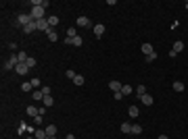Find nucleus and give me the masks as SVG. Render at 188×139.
I'll use <instances>...</instances> for the list:
<instances>
[{
	"label": "nucleus",
	"instance_id": "nucleus-1",
	"mask_svg": "<svg viewBox=\"0 0 188 139\" xmlns=\"http://www.w3.org/2000/svg\"><path fill=\"white\" fill-rule=\"evenodd\" d=\"M19 64V58H17V54L15 56H8V60L4 62V71H15V67Z\"/></svg>",
	"mask_w": 188,
	"mask_h": 139
},
{
	"label": "nucleus",
	"instance_id": "nucleus-2",
	"mask_svg": "<svg viewBox=\"0 0 188 139\" xmlns=\"http://www.w3.org/2000/svg\"><path fill=\"white\" fill-rule=\"evenodd\" d=\"M29 15H32V19H34V21H38V19H44V8H40V6H34Z\"/></svg>",
	"mask_w": 188,
	"mask_h": 139
},
{
	"label": "nucleus",
	"instance_id": "nucleus-3",
	"mask_svg": "<svg viewBox=\"0 0 188 139\" xmlns=\"http://www.w3.org/2000/svg\"><path fill=\"white\" fill-rule=\"evenodd\" d=\"M36 23H38V31H44V33H46L48 29H50V25H48V17H44V19H38Z\"/></svg>",
	"mask_w": 188,
	"mask_h": 139
},
{
	"label": "nucleus",
	"instance_id": "nucleus-4",
	"mask_svg": "<svg viewBox=\"0 0 188 139\" xmlns=\"http://www.w3.org/2000/svg\"><path fill=\"white\" fill-rule=\"evenodd\" d=\"M17 21H19V25H21V27H27L34 19H32V15H19V19H17Z\"/></svg>",
	"mask_w": 188,
	"mask_h": 139
},
{
	"label": "nucleus",
	"instance_id": "nucleus-5",
	"mask_svg": "<svg viewBox=\"0 0 188 139\" xmlns=\"http://www.w3.org/2000/svg\"><path fill=\"white\" fill-rule=\"evenodd\" d=\"M27 71H29V67H27L25 62H19V64L15 67V73H19V75H27Z\"/></svg>",
	"mask_w": 188,
	"mask_h": 139
},
{
	"label": "nucleus",
	"instance_id": "nucleus-6",
	"mask_svg": "<svg viewBox=\"0 0 188 139\" xmlns=\"http://www.w3.org/2000/svg\"><path fill=\"white\" fill-rule=\"evenodd\" d=\"M92 31H94V35H96V38H100V35L105 33V23H96V25L92 27Z\"/></svg>",
	"mask_w": 188,
	"mask_h": 139
},
{
	"label": "nucleus",
	"instance_id": "nucleus-7",
	"mask_svg": "<svg viewBox=\"0 0 188 139\" xmlns=\"http://www.w3.org/2000/svg\"><path fill=\"white\" fill-rule=\"evenodd\" d=\"M75 23H77V27H90V25H92L88 17H77V21H75Z\"/></svg>",
	"mask_w": 188,
	"mask_h": 139
},
{
	"label": "nucleus",
	"instance_id": "nucleus-8",
	"mask_svg": "<svg viewBox=\"0 0 188 139\" xmlns=\"http://www.w3.org/2000/svg\"><path fill=\"white\" fill-rule=\"evenodd\" d=\"M36 29H38V23H36V21H32L27 27H23V33H34Z\"/></svg>",
	"mask_w": 188,
	"mask_h": 139
},
{
	"label": "nucleus",
	"instance_id": "nucleus-9",
	"mask_svg": "<svg viewBox=\"0 0 188 139\" xmlns=\"http://www.w3.org/2000/svg\"><path fill=\"white\" fill-rule=\"evenodd\" d=\"M121 87H123V85H121L119 81H109V89H113V92H121Z\"/></svg>",
	"mask_w": 188,
	"mask_h": 139
},
{
	"label": "nucleus",
	"instance_id": "nucleus-10",
	"mask_svg": "<svg viewBox=\"0 0 188 139\" xmlns=\"http://www.w3.org/2000/svg\"><path fill=\"white\" fill-rule=\"evenodd\" d=\"M27 114L36 118V116H40V108H36V106H27Z\"/></svg>",
	"mask_w": 188,
	"mask_h": 139
},
{
	"label": "nucleus",
	"instance_id": "nucleus-11",
	"mask_svg": "<svg viewBox=\"0 0 188 139\" xmlns=\"http://www.w3.org/2000/svg\"><path fill=\"white\" fill-rule=\"evenodd\" d=\"M128 114H130L132 118H136V116L140 114V108H138V106H130V108H128Z\"/></svg>",
	"mask_w": 188,
	"mask_h": 139
},
{
	"label": "nucleus",
	"instance_id": "nucleus-12",
	"mask_svg": "<svg viewBox=\"0 0 188 139\" xmlns=\"http://www.w3.org/2000/svg\"><path fill=\"white\" fill-rule=\"evenodd\" d=\"M171 89H174V92H178V93H182V92H184V83H182V81H174Z\"/></svg>",
	"mask_w": 188,
	"mask_h": 139
},
{
	"label": "nucleus",
	"instance_id": "nucleus-13",
	"mask_svg": "<svg viewBox=\"0 0 188 139\" xmlns=\"http://www.w3.org/2000/svg\"><path fill=\"white\" fill-rule=\"evenodd\" d=\"M46 38L50 40V42H56V40H59V35H56V31H54L52 27H50V29L46 31Z\"/></svg>",
	"mask_w": 188,
	"mask_h": 139
},
{
	"label": "nucleus",
	"instance_id": "nucleus-14",
	"mask_svg": "<svg viewBox=\"0 0 188 139\" xmlns=\"http://www.w3.org/2000/svg\"><path fill=\"white\" fill-rule=\"evenodd\" d=\"M171 50H174V52H176V54H180V52H182V50H184V42H182V40H178V42H176V44H174V48H171Z\"/></svg>",
	"mask_w": 188,
	"mask_h": 139
},
{
	"label": "nucleus",
	"instance_id": "nucleus-15",
	"mask_svg": "<svg viewBox=\"0 0 188 139\" xmlns=\"http://www.w3.org/2000/svg\"><path fill=\"white\" fill-rule=\"evenodd\" d=\"M32 95H34V100H36V102H42V100H44V92H42V89L32 92Z\"/></svg>",
	"mask_w": 188,
	"mask_h": 139
},
{
	"label": "nucleus",
	"instance_id": "nucleus-16",
	"mask_svg": "<svg viewBox=\"0 0 188 139\" xmlns=\"http://www.w3.org/2000/svg\"><path fill=\"white\" fill-rule=\"evenodd\" d=\"M140 102H142V104H146V106H150V104H153L155 100H153V95H148V93H144V95L140 98Z\"/></svg>",
	"mask_w": 188,
	"mask_h": 139
},
{
	"label": "nucleus",
	"instance_id": "nucleus-17",
	"mask_svg": "<svg viewBox=\"0 0 188 139\" xmlns=\"http://www.w3.org/2000/svg\"><path fill=\"white\" fill-rule=\"evenodd\" d=\"M153 52H155V48L150 46V44H142V54L148 56V54H153Z\"/></svg>",
	"mask_w": 188,
	"mask_h": 139
},
{
	"label": "nucleus",
	"instance_id": "nucleus-18",
	"mask_svg": "<svg viewBox=\"0 0 188 139\" xmlns=\"http://www.w3.org/2000/svg\"><path fill=\"white\" fill-rule=\"evenodd\" d=\"M121 133H132V123H121Z\"/></svg>",
	"mask_w": 188,
	"mask_h": 139
},
{
	"label": "nucleus",
	"instance_id": "nucleus-19",
	"mask_svg": "<svg viewBox=\"0 0 188 139\" xmlns=\"http://www.w3.org/2000/svg\"><path fill=\"white\" fill-rule=\"evenodd\" d=\"M36 139H46L48 137V133H46V129H38L36 131V135H34Z\"/></svg>",
	"mask_w": 188,
	"mask_h": 139
},
{
	"label": "nucleus",
	"instance_id": "nucleus-20",
	"mask_svg": "<svg viewBox=\"0 0 188 139\" xmlns=\"http://www.w3.org/2000/svg\"><path fill=\"white\" fill-rule=\"evenodd\" d=\"M48 25H50V27H56V25H59V17H56V15L48 17Z\"/></svg>",
	"mask_w": 188,
	"mask_h": 139
},
{
	"label": "nucleus",
	"instance_id": "nucleus-21",
	"mask_svg": "<svg viewBox=\"0 0 188 139\" xmlns=\"http://www.w3.org/2000/svg\"><path fill=\"white\" fill-rule=\"evenodd\" d=\"M121 93H123V95H130V93H134V87H132V85H123V87H121Z\"/></svg>",
	"mask_w": 188,
	"mask_h": 139
},
{
	"label": "nucleus",
	"instance_id": "nucleus-22",
	"mask_svg": "<svg viewBox=\"0 0 188 139\" xmlns=\"http://www.w3.org/2000/svg\"><path fill=\"white\" fill-rule=\"evenodd\" d=\"M67 38H71V40L77 38V29H75V27H69V29H67Z\"/></svg>",
	"mask_w": 188,
	"mask_h": 139
},
{
	"label": "nucleus",
	"instance_id": "nucleus-23",
	"mask_svg": "<svg viewBox=\"0 0 188 139\" xmlns=\"http://www.w3.org/2000/svg\"><path fill=\"white\" fill-rule=\"evenodd\" d=\"M82 42H84V38H80V35H77V38H73V40H71V46L80 48V46H82Z\"/></svg>",
	"mask_w": 188,
	"mask_h": 139
},
{
	"label": "nucleus",
	"instance_id": "nucleus-24",
	"mask_svg": "<svg viewBox=\"0 0 188 139\" xmlns=\"http://www.w3.org/2000/svg\"><path fill=\"white\" fill-rule=\"evenodd\" d=\"M46 133L54 137V135H56V127H54V125H48V127H46Z\"/></svg>",
	"mask_w": 188,
	"mask_h": 139
},
{
	"label": "nucleus",
	"instance_id": "nucleus-25",
	"mask_svg": "<svg viewBox=\"0 0 188 139\" xmlns=\"http://www.w3.org/2000/svg\"><path fill=\"white\" fill-rule=\"evenodd\" d=\"M134 92L138 93V98H142V95H144V93H146V87H144V85H138V87H136V89H134Z\"/></svg>",
	"mask_w": 188,
	"mask_h": 139
},
{
	"label": "nucleus",
	"instance_id": "nucleus-26",
	"mask_svg": "<svg viewBox=\"0 0 188 139\" xmlns=\"http://www.w3.org/2000/svg\"><path fill=\"white\" fill-rule=\"evenodd\" d=\"M42 102H44V106H52V102H54V100H52V95H44V100H42Z\"/></svg>",
	"mask_w": 188,
	"mask_h": 139
},
{
	"label": "nucleus",
	"instance_id": "nucleus-27",
	"mask_svg": "<svg viewBox=\"0 0 188 139\" xmlns=\"http://www.w3.org/2000/svg\"><path fill=\"white\" fill-rule=\"evenodd\" d=\"M17 58H19V62H25V60H27V58H29V56H27V54H25V52H23V50H21V52H19V54H17Z\"/></svg>",
	"mask_w": 188,
	"mask_h": 139
},
{
	"label": "nucleus",
	"instance_id": "nucleus-28",
	"mask_svg": "<svg viewBox=\"0 0 188 139\" xmlns=\"http://www.w3.org/2000/svg\"><path fill=\"white\" fill-rule=\"evenodd\" d=\"M132 133H134V135H140L142 127H140V125H132Z\"/></svg>",
	"mask_w": 188,
	"mask_h": 139
},
{
	"label": "nucleus",
	"instance_id": "nucleus-29",
	"mask_svg": "<svg viewBox=\"0 0 188 139\" xmlns=\"http://www.w3.org/2000/svg\"><path fill=\"white\" fill-rule=\"evenodd\" d=\"M25 64H27L29 69H34V67H36V58H32V56H29V58L25 60Z\"/></svg>",
	"mask_w": 188,
	"mask_h": 139
},
{
	"label": "nucleus",
	"instance_id": "nucleus-30",
	"mask_svg": "<svg viewBox=\"0 0 188 139\" xmlns=\"http://www.w3.org/2000/svg\"><path fill=\"white\" fill-rule=\"evenodd\" d=\"M65 75H67V79H71V81H73V79L77 77V73H75V71H71V69H69V71H67Z\"/></svg>",
	"mask_w": 188,
	"mask_h": 139
},
{
	"label": "nucleus",
	"instance_id": "nucleus-31",
	"mask_svg": "<svg viewBox=\"0 0 188 139\" xmlns=\"http://www.w3.org/2000/svg\"><path fill=\"white\" fill-rule=\"evenodd\" d=\"M73 83H75V85H84V77H82V75H77V77L73 79Z\"/></svg>",
	"mask_w": 188,
	"mask_h": 139
},
{
	"label": "nucleus",
	"instance_id": "nucleus-32",
	"mask_svg": "<svg viewBox=\"0 0 188 139\" xmlns=\"http://www.w3.org/2000/svg\"><path fill=\"white\" fill-rule=\"evenodd\" d=\"M32 87H34L32 83H23V85H21V92H32Z\"/></svg>",
	"mask_w": 188,
	"mask_h": 139
},
{
	"label": "nucleus",
	"instance_id": "nucleus-33",
	"mask_svg": "<svg viewBox=\"0 0 188 139\" xmlns=\"http://www.w3.org/2000/svg\"><path fill=\"white\" fill-rule=\"evenodd\" d=\"M155 58H157V52H153V54H148V56H146V62H153Z\"/></svg>",
	"mask_w": 188,
	"mask_h": 139
},
{
	"label": "nucleus",
	"instance_id": "nucleus-34",
	"mask_svg": "<svg viewBox=\"0 0 188 139\" xmlns=\"http://www.w3.org/2000/svg\"><path fill=\"white\" fill-rule=\"evenodd\" d=\"M29 83H32V85H34V87H36V89H38V87H40V79H38V77H36V79H32V81H29Z\"/></svg>",
	"mask_w": 188,
	"mask_h": 139
},
{
	"label": "nucleus",
	"instance_id": "nucleus-35",
	"mask_svg": "<svg viewBox=\"0 0 188 139\" xmlns=\"http://www.w3.org/2000/svg\"><path fill=\"white\" fill-rule=\"evenodd\" d=\"M40 89H42V92H44V95H50V92H52V89H50V87H48V85H44V87H40Z\"/></svg>",
	"mask_w": 188,
	"mask_h": 139
},
{
	"label": "nucleus",
	"instance_id": "nucleus-36",
	"mask_svg": "<svg viewBox=\"0 0 188 139\" xmlns=\"http://www.w3.org/2000/svg\"><path fill=\"white\" fill-rule=\"evenodd\" d=\"M113 95H115V100H121V98H123V93H121V92H115Z\"/></svg>",
	"mask_w": 188,
	"mask_h": 139
},
{
	"label": "nucleus",
	"instance_id": "nucleus-37",
	"mask_svg": "<svg viewBox=\"0 0 188 139\" xmlns=\"http://www.w3.org/2000/svg\"><path fill=\"white\" fill-rule=\"evenodd\" d=\"M157 139H169V137H167V135H159Z\"/></svg>",
	"mask_w": 188,
	"mask_h": 139
},
{
	"label": "nucleus",
	"instance_id": "nucleus-38",
	"mask_svg": "<svg viewBox=\"0 0 188 139\" xmlns=\"http://www.w3.org/2000/svg\"><path fill=\"white\" fill-rule=\"evenodd\" d=\"M65 139H75V137H73V135H71V133H69V135H67V137H65Z\"/></svg>",
	"mask_w": 188,
	"mask_h": 139
},
{
	"label": "nucleus",
	"instance_id": "nucleus-39",
	"mask_svg": "<svg viewBox=\"0 0 188 139\" xmlns=\"http://www.w3.org/2000/svg\"><path fill=\"white\" fill-rule=\"evenodd\" d=\"M46 139H54V137H52V135H48V137H46Z\"/></svg>",
	"mask_w": 188,
	"mask_h": 139
},
{
	"label": "nucleus",
	"instance_id": "nucleus-40",
	"mask_svg": "<svg viewBox=\"0 0 188 139\" xmlns=\"http://www.w3.org/2000/svg\"><path fill=\"white\" fill-rule=\"evenodd\" d=\"M186 10H188V2H186Z\"/></svg>",
	"mask_w": 188,
	"mask_h": 139
}]
</instances>
